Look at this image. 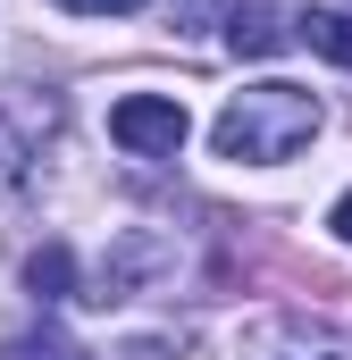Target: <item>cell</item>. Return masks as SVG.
<instances>
[{
    "label": "cell",
    "mask_w": 352,
    "mask_h": 360,
    "mask_svg": "<svg viewBox=\"0 0 352 360\" xmlns=\"http://www.w3.org/2000/svg\"><path fill=\"white\" fill-rule=\"evenodd\" d=\"M310 134H319V101L302 84H244L218 109V126H210L218 160H235V168H277V160H294Z\"/></svg>",
    "instance_id": "1"
},
{
    "label": "cell",
    "mask_w": 352,
    "mask_h": 360,
    "mask_svg": "<svg viewBox=\"0 0 352 360\" xmlns=\"http://www.w3.org/2000/svg\"><path fill=\"white\" fill-rule=\"evenodd\" d=\"M184 134H193V117H184L176 92H126V101L109 109V143L134 151V160H176Z\"/></svg>",
    "instance_id": "2"
},
{
    "label": "cell",
    "mask_w": 352,
    "mask_h": 360,
    "mask_svg": "<svg viewBox=\"0 0 352 360\" xmlns=\"http://www.w3.org/2000/svg\"><path fill=\"white\" fill-rule=\"evenodd\" d=\"M244 360H352V335L310 310H277V319L244 327Z\"/></svg>",
    "instance_id": "3"
},
{
    "label": "cell",
    "mask_w": 352,
    "mask_h": 360,
    "mask_svg": "<svg viewBox=\"0 0 352 360\" xmlns=\"http://www.w3.org/2000/svg\"><path fill=\"white\" fill-rule=\"evenodd\" d=\"M285 42H294V25H285L268 0H244V8H227V51H235V59H277Z\"/></svg>",
    "instance_id": "4"
},
{
    "label": "cell",
    "mask_w": 352,
    "mask_h": 360,
    "mask_svg": "<svg viewBox=\"0 0 352 360\" xmlns=\"http://www.w3.org/2000/svg\"><path fill=\"white\" fill-rule=\"evenodd\" d=\"M294 42H310L319 59L352 68V17H344V8H310V17H294Z\"/></svg>",
    "instance_id": "5"
},
{
    "label": "cell",
    "mask_w": 352,
    "mask_h": 360,
    "mask_svg": "<svg viewBox=\"0 0 352 360\" xmlns=\"http://www.w3.org/2000/svg\"><path fill=\"white\" fill-rule=\"evenodd\" d=\"M25 285H34V302H68V293H76V252H68V243H42V252L25 260Z\"/></svg>",
    "instance_id": "6"
},
{
    "label": "cell",
    "mask_w": 352,
    "mask_h": 360,
    "mask_svg": "<svg viewBox=\"0 0 352 360\" xmlns=\"http://www.w3.org/2000/svg\"><path fill=\"white\" fill-rule=\"evenodd\" d=\"M8 360H84V352L59 344V335H42V344H8Z\"/></svg>",
    "instance_id": "7"
},
{
    "label": "cell",
    "mask_w": 352,
    "mask_h": 360,
    "mask_svg": "<svg viewBox=\"0 0 352 360\" xmlns=\"http://www.w3.org/2000/svg\"><path fill=\"white\" fill-rule=\"evenodd\" d=\"M59 8H76V17H134L143 0H59Z\"/></svg>",
    "instance_id": "8"
},
{
    "label": "cell",
    "mask_w": 352,
    "mask_h": 360,
    "mask_svg": "<svg viewBox=\"0 0 352 360\" xmlns=\"http://www.w3.org/2000/svg\"><path fill=\"white\" fill-rule=\"evenodd\" d=\"M327 226H336V243H352V193L336 201V210H327Z\"/></svg>",
    "instance_id": "9"
}]
</instances>
